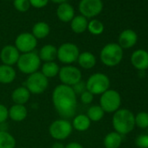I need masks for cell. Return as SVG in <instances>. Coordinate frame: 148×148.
Instances as JSON below:
<instances>
[{"label":"cell","instance_id":"1","mask_svg":"<svg viewBox=\"0 0 148 148\" xmlns=\"http://www.w3.org/2000/svg\"><path fill=\"white\" fill-rule=\"evenodd\" d=\"M71 86L60 84L52 91V104L61 119L70 120L76 115L78 99Z\"/></svg>","mask_w":148,"mask_h":148},{"label":"cell","instance_id":"2","mask_svg":"<svg viewBox=\"0 0 148 148\" xmlns=\"http://www.w3.org/2000/svg\"><path fill=\"white\" fill-rule=\"evenodd\" d=\"M112 123L116 132L126 135L135 127V115L128 109H119L113 113Z\"/></svg>","mask_w":148,"mask_h":148},{"label":"cell","instance_id":"3","mask_svg":"<svg viewBox=\"0 0 148 148\" xmlns=\"http://www.w3.org/2000/svg\"><path fill=\"white\" fill-rule=\"evenodd\" d=\"M123 49L116 43H109L106 45L99 54L100 60L103 64L108 67L118 65L123 58Z\"/></svg>","mask_w":148,"mask_h":148},{"label":"cell","instance_id":"4","mask_svg":"<svg viewBox=\"0 0 148 148\" xmlns=\"http://www.w3.org/2000/svg\"><path fill=\"white\" fill-rule=\"evenodd\" d=\"M41 60L37 52L32 51L28 53H21L17 63V67L18 71L25 75L38 71L41 67Z\"/></svg>","mask_w":148,"mask_h":148},{"label":"cell","instance_id":"5","mask_svg":"<svg viewBox=\"0 0 148 148\" xmlns=\"http://www.w3.org/2000/svg\"><path fill=\"white\" fill-rule=\"evenodd\" d=\"M86 90L93 95H101L110 89V79L105 73H93L86 81Z\"/></svg>","mask_w":148,"mask_h":148},{"label":"cell","instance_id":"6","mask_svg":"<svg viewBox=\"0 0 148 148\" xmlns=\"http://www.w3.org/2000/svg\"><path fill=\"white\" fill-rule=\"evenodd\" d=\"M48 131L52 138L56 141H62L71 135L73 128L70 120L60 118L51 123Z\"/></svg>","mask_w":148,"mask_h":148},{"label":"cell","instance_id":"7","mask_svg":"<svg viewBox=\"0 0 148 148\" xmlns=\"http://www.w3.org/2000/svg\"><path fill=\"white\" fill-rule=\"evenodd\" d=\"M49 86V79L43 75V73L38 71L31 75H28L25 80V87L31 92V94L39 95L44 93Z\"/></svg>","mask_w":148,"mask_h":148},{"label":"cell","instance_id":"8","mask_svg":"<svg viewBox=\"0 0 148 148\" xmlns=\"http://www.w3.org/2000/svg\"><path fill=\"white\" fill-rule=\"evenodd\" d=\"M99 106L106 113H114L121 106V96L119 92L109 89L100 95Z\"/></svg>","mask_w":148,"mask_h":148},{"label":"cell","instance_id":"9","mask_svg":"<svg viewBox=\"0 0 148 148\" xmlns=\"http://www.w3.org/2000/svg\"><path fill=\"white\" fill-rule=\"evenodd\" d=\"M80 54L79 48L77 45L73 43H64L58 48L57 51V58L59 62L66 64H71L77 62L78 58Z\"/></svg>","mask_w":148,"mask_h":148},{"label":"cell","instance_id":"10","mask_svg":"<svg viewBox=\"0 0 148 148\" xmlns=\"http://www.w3.org/2000/svg\"><path fill=\"white\" fill-rule=\"evenodd\" d=\"M58 76L61 84L71 87L82 80L81 71L79 68L72 64H66L60 67Z\"/></svg>","mask_w":148,"mask_h":148},{"label":"cell","instance_id":"11","mask_svg":"<svg viewBox=\"0 0 148 148\" xmlns=\"http://www.w3.org/2000/svg\"><path fill=\"white\" fill-rule=\"evenodd\" d=\"M15 47L20 53L34 51L38 45V39L29 32H23L18 35L15 39Z\"/></svg>","mask_w":148,"mask_h":148},{"label":"cell","instance_id":"12","mask_svg":"<svg viewBox=\"0 0 148 148\" xmlns=\"http://www.w3.org/2000/svg\"><path fill=\"white\" fill-rule=\"evenodd\" d=\"M79 10L82 16L92 18L100 14L103 10V2L101 0H80Z\"/></svg>","mask_w":148,"mask_h":148},{"label":"cell","instance_id":"13","mask_svg":"<svg viewBox=\"0 0 148 148\" xmlns=\"http://www.w3.org/2000/svg\"><path fill=\"white\" fill-rule=\"evenodd\" d=\"M20 54L21 53L15 47V45H8L4 46L0 51V60L3 64L13 66L14 64H17Z\"/></svg>","mask_w":148,"mask_h":148},{"label":"cell","instance_id":"14","mask_svg":"<svg viewBox=\"0 0 148 148\" xmlns=\"http://www.w3.org/2000/svg\"><path fill=\"white\" fill-rule=\"evenodd\" d=\"M131 63L133 67L138 71H145L148 69V51L138 49L132 52L131 56Z\"/></svg>","mask_w":148,"mask_h":148},{"label":"cell","instance_id":"15","mask_svg":"<svg viewBox=\"0 0 148 148\" xmlns=\"http://www.w3.org/2000/svg\"><path fill=\"white\" fill-rule=\"evenodd\" d=\"M138 41V35L137 33L131 30L126 29L123 31L119 37V45L122 49H129L133 47Z\"/></svg>","mask_w":148,"mask_h":148},{"label":"cell","instance_id":"16","mask_svg":"<svg viewBox=\"0 0 148 148\" xmlns=\"http://www.w3.org/2000/svg\"><path fill=\"white\" fill-rule=\"evenodd\" d=\"M57 17L58 19L64 23H68L72 20V18L75 17V12L74 8L68 3L64 2L58 5L57 8Z\"/></svg>","mask_w":148,"mask_h":148},{"label":"cell","instance_id":"17","mask_svg":"<svg viewBox=\"0 0 148 148\" xmlns=\"http://www.w3.org/2000/svg\"><path fill=\"white\" fill-rule=\"evenodd\" d=\"M17 77V71L13 66L0 64V84L8 85L12 83Z\"/></svg>","mask_w":148,"mask_h":148},{"label":"cell","instance_id":"18","mask_svg":"<svg viewBox=\"0 0 148 148\" xmlns=\"http://www.w3.org/2000/svg\"><path fill=\"white\" fill-rule=\"evenodd\" d=\"M28 116V110L24 105L14 104L9 108V119L14 122H22Z\"/></svg>","mask_w":148,"mask_h":148},{"label":"cell","instance_id":"19","mask_svg":"<svg viewBox=\"0 0 148 148\" xmlns=\"http://www.w3.org/2000/svg\"><path fill=\"white\" fill-rule=\"evenodd\" d=\"M71 125L73 130H76L78 132H86L91 126V120L86 116V114H76L71 119Z\"/></svg>","mask_w":148,"mask_h":148},{"label":"cell","instance_id":"20","mask_svg":"<svg viewBox=\"0 0 148 148\" xmlns=\"http://www.w3.org/2000/svg\"><path fill=\"white\" fill-rule=\"evenodd\" d=\"M31 92L25 86H19L12 92V100L16 105H25L31 98Z\"/></svg>","mask_w":148,"mask_h":148},{"label":"cell","instance_id":"21","mask_svg":"<svg viewBox=\"0 0 148 148\" xmlns=\"http://www.w3.org/2000/svg\"><path fill=\"white\" fill-rule=\"evenodd\" d=\"M77 62L81 68L86 70H90L96 65L97 58L93 53L90 51H84L79 54Z\"/></svg>","mask_w":148,"mask_h":148},{"label":"cell","instance_id":"22","mask_svg":"<svg viewBox=\"0 0 148 148\" xmlns=\"http://www.w3.org/2000/svg\"><path fill=\"white\" fill-rule=\"evenodd\" d=\"M57 51L58 48L53 45H45L40 48L39 52L38 53L39 58L44 63L45 62H52L57 58Z\"/></svg>","mask_w":148,"mask_h":148},{"label":"cell","instance_id":"23","mask_svg":"<svg viewBox=\"0 0 148 148\" xmlns=\"http://www.w3.org/2000/svg\"><path fill=\"white\" fill-rule=\"evenodd\" d=\"M123 141L122 135L114 132L107 133L103 140L105 148H119Z\"/></svg>","mask_w":148,"mask_h":148},{"label":"cell","instance_id":"24","mask_svg":"<svg viewBox=\"0 0 148 148\" xmlns=\"http://www.w3.org/2000/svg\"><path fill=\"white\" fill-rule=\"evenodd\" d=\"M88 21L87 18L82 15L75 16L71 21V28L73 32L77 34H81L87 30Z\"/></svg>","mask_w":148,"mask_h":148},{"label":"cell","instance_id":"25","mask_svg":"<svg viewBox=\"0 0 148 148\" xmlns=\"http://www.w3.org/2000/svg\"><path fill=\"white\" fill-rule=\"evenodd\" d=\"M40 69H41L40 71L43 73V75H45L49 79H53L58 75L60 67L55 61H52V62L44 63L41 65Z\"/></svg>","mask_w":148,"mask_h":148},{"label":"cell","instance_id":"26","mask_svg":"<svg viewBox=\"0 0 148 148\" xmlns=\"http://www.w3.org/2000/svg\"><path fill=\"white\" fill-rule=\"evenodd\" d=\"M51 32L50 25L45 22H38L36 23L32 27V34L37 38V39H43L46 38Z\"/></svg>","mask_w":148,"mask_h":148},{"label":"cell","instance_id":"27","mask_svg":"<svg viewBox=\"0 0 148 148\" xmlns=\"http://www.w3.org/2000/svg\"><path fill=\"white\" fill-rule=\"evenodd\" d=\"M16 138L8 131L0 130V148H15Z\"/></svg>","mask_w":148,"mask_h":148},{"label":"cell","instance_id":"28","mask_svg":"<svg viewBox=\"0 0 148 148\" xmlns=\"http://www.w3.org/2000/svg\"><path fill=\"white\" fill-rule=\"evenodd\" d=\"M105 113L106 112L99 105H93L88 108L86 116L89 118L91 122H99L104 118Z\"/></svg>","mask_w":148,"mask_h":148},{"label":"cell","instance_id":"29","mask_svg":"<svg viewBox=\"0 0 148 148\" xmlns=\"http://www.w3.org/2000/svg\"><path fill=\"white\" fill-rule=\"evenodd\" d=\"M87 30L92 35H100L103 33L105 27L102 22H100L98 19H92L90 22H88Z\"/></svg>","mask_w":148,"mask_h":148},{"label":"cell","instance_id":"30","mask_svg":"<svg viewBox=\"0 0 148 148\" xmlns=\"http://www.w3.org/2000/svg\"><path fill=\"white\" fill-rule=\"evenodd\" d=\"M136 125L141 129L148 128V112H139L135 115V126Z\"/></svg>","mask_w":148,"mask_h":148},{"label":"cell","instance_id":"31","mask_svg":"<svg viewBox=\"0 0 148 148\" xmlns=\"http://www.w3.org/2000/svg\"><path fill=\"white\" fill-rule=\"evenodd\" d=\"M13 5L19 12H26L31 7L29 0H13Z\"/></svg>","mask_w":148,"mask_h":148},{"label":"cell","instance_id":"32","mask_svg":"<svg viewBox=\"0 0 148 148\" xmlns=\"http://www.w3.org/2000/svg\"><path fill=\"white\" fill-rule=\"evenodd\" d=\"M135 145L138 148H148V134H140L135 138Z\"/></svg>","mask_w":148,"mask_h":148},{"label":"cell","instance_id":"33","mask_svg":"<svg viewBox=\"0 0 148 148\" xmlns=\"http://www.w3.org/2000/svg\"><path fill=\"white\" fill-rule=\"evenodd\" d=\"M73 92H75V94L78 96V95H80L82 94L85 91H86V81H83V80H80L79 82H78L77 84H75L74 86H71Z\"/></svg>","mask_w":148,"mask_h":148},{"label":"cell","instance_id":"34","mask_svg":"<svg viewBox=\"0 0 148 148\" xmlns=\"http://www.w3.org/2000/svg\"><path fill=\"white\" fill-rule=\"evenodd\" d=\"M80 96V101L82 104L84 105H90L92 104V102L93 101V98H94V95L92 94L90 92H88L87 90L85 91L82 94L79 95Z\"/></svg>","mask_w":148,"mask_h":148},{"label":"cell","instance_id":"35","mask_svg":"<svg viewBox=\"0 0 148 148\" xmlns=\"http://www.w3.org/2000/svg\"><path fill=\"white\" fill-rule=\"evenodd\" d=\"M9 119V109L3 104H0V125L4 124Z\"/></svg>","mask_w":148,"mask_h":148},{"label":"cell","instance_id":"36","mask_svg":"<svg viewBox=\"0 0 148 148\" xmlns=\"http://www.w3.org/2000/svg\"><path fill=\"white\" fill-rule=\"evenodd\" d=\"M29 2L31 6L37 9H41L48 5L49 0H29Z\"/></svg>","mask_w":148,"mask_h":148},{"label":"cell","instance_id":"37","mask_svg":"<svg viewBox=\"0 0 148 148\" xmlns=\"http://www.w3.org/2000/svg\"><path fill=\"white\" fill-rule=\"evenodd\" d=\"M65 148H84V146L79 142H70L65 145Z\"/></svg>","mask_w":148,"mask_h":148},{"label":"cell","instance_id":"38","mask_svg":"<svg viewBox=\"0 0 148 148\" xmlns=\"http://www.w3.org/2000/svg\"><path fill=\"white\" fill-rule=\"evenodd\" d=\"M51 148H65V145L61 141H55L52 144Z\"/></svg>","mask_w":148,"mask_h":148},{"label":"cell","instance_id":"39","mask_svg":"<svg viewBox=\"0 0 148 148\" xmlns=\"http://www.w3.org/2000/svg\"><path fill=\"white\" fill-rule=\"evenodd\" d=\"M51 2H53V3H55V4H58V5H60V4H62V3H64V2H66V0H51Z\"/></svg>","mask_w":148,"mask_h":148},{"label":"cell","instance_id":"40","mask_svg":"<svg viewBox=\"0 0 148 148\" xmlns=\"http://www.w3.org/2000/svg\"><path fill=\"white\" fill-rule=\"evenodd\" d=\"M147 134H148V128H147Z\"/></svg>","mask_w":148,"mask_h":148},{"label":"cell","instance_id":"41","mask_svg":"<svg viewBox=\"0 0 148 148\" xmlns=\"http://www.w3.org/2000/svg\"><path fill=\"white\" fill-rule=\"evenodd\" d=\"M22 148H26V147H22Z\"/></svg>","mask_w":148,"mask_h":148}]
</instances>
